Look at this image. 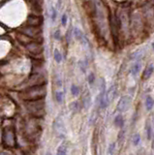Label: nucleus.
<instances>
[{
    "mask_svg": "<svg viewBox=\"0 0 154 155\" xmlns=\"http://www.w3.org/2000/svg\"><path fill=\"white\" fill-rule=\"evenodd\" d=\"M141 69H142L141 62H140V61H137V62L133 65V67L131 68V74L133 75V76H137V75L140 73Z\"/></svg>",
    "mask_w": 154,
    "mask_h": 155,
    "instance_id": "nucleus-10",
    "label": "nucleus"
},
{
    "mask_svg": "<svg viewBox=\"0 0 154 155\" xmlns=\"http://www.w3.org/2000/svg\"><path fill=\"white\" fill-rule=\"evenodd\" d=\"M73 34L75 36V38L77 39L78 41H79L81 44H84V45H87V43H88V41H87V39L85 38V36L84 35V33L81 32V29L79 28H74V31H73Z\"/></svg>",
    "mask_w": 154,
    "mask_h": 155,
    "instance_id": "nucleus-5",
    "label": "nucleus"
},
{
    "mask_svg": "<svg viewBox=\"0 0 154 155\" xmlns=\"http://www.w3.org/2000/svg\"><path fill=\"white\" fill-rule=\"evenodd\" d=\"M131 97L130 96H127V95H124L122 96L121 98L119 99L117 103V106H116V109L118 112H126L128 109H129V106L131 104Z\"/></svg>",
    "mask_w": 154,
    "mask_h": 155,
    "instance_id": "nucleus-2",
    "label": "nucleus"
},
{
    "mask_svg": "<svg viewBox=\"0 0 154 155\" xmlns=\"http://www.w3.org/2000/svg\"><path fill=\"white\" fill-rule=\"evenodd\" d=\"M82 105L86 109L90 106V95L88 94V92H85V95L82 98Z\"/></svg>",
    "mask_w": 154,
    "mask_h": 155,
    "instance_id": "nucleus-12",
    "label": "nucleus"
},
{
    "mask_svg": "<svg viewBox=\"0 0 154 155\" xmlns=\"http://www.w3.org/2000/svg\"><path fill=\"white\" fill-rule=\"evenodd\" d=\"M152 48H153V49H154V43H152Z\"/></svg>",
    "mask_w": 154,
    "mask_h": 155,
    "instance_id": "nucleus-27",
    "label": "nucleus"
},
{
    "mask_svg": "<svg viewBox=\"0 0 154 155\" xmlns=\"http://www.w3.org/2000/svg\"><path fill=\"white\" fill-rule=\"evenodd\" d=\"M116 92H117V90H116V86H115V85H112V86L108 90V92H107V98H108L109 103H111V102L115 98Z\"/></svg>",
    "mask_w": 154,
    "mask_h": 155,
    "instance_id": "nucleus-8",
    "label": "nucleus"
},
{
    "mask_svg": "<svg viewBox=\"0 0 154 155\" xmlns=\"http://www.w3.org/2000/svg\"><path fill=\"white\" fill-rule=\"evenodd\" d=\"M146 129H147V137H148V139H150V138H151V129H150V126L147 125Z\"/></svg>",
    "mask_w": 154,
    "mask_h": 155,
    "instance_id": "nucleus-25",
    "label": "nucleus"
},
{
    "mask_svg": "<svg viewBox=\"0 0 154 155\" xmlns=\"http://www.w3.org/2000/svg\"><path fill=\"white\" fill-rule=\"evenodd\" d=\"M45 96H46V86L44 84L32 86L23 93V98L24 100L29 102L40 101Z\"/></svg>",
    "mask_w": 154,
    "mask_h": 155,
    "instance_id": "nucleus-1",
    "label": "nucleus"
},
{
    "mask_svg": "<svg viewBox=\"0 0 154 155\" xmlns=\"http://www.w3.org/2000/svg\"><path fill=\"white\" fill-rule=\"evenodd\" d=\"M56 18H57V12H56L55 8L51 7V21H53V23H54V21H55V19H56Z\"/></svg>",
    "mask_w": 154,
    "mask_h": 155,
    "instance_id": "nucleus-17",
    "label": "nucleus"
},
{
    "mask_svg": "<svg viewBox=\"0 0 154 155\" xmlns=\"http://www.w3.org/2000/svg\"><path fill=\"white\" fill-rule=\"evenodd\" d=\"M53 57H54V60H55L57 63H60V62H61V60H62V55H61V53L59 52L58 49H55V51H54Z\"/></svg>",
    "mask_w": 154,
    "mask_h": 155,
    "instance_id": "nucleus-15",
    "label": "nucleus"
},
{
    "mask_svg": "<svg viewBox=\"0 0 154 155\" xmlns=\"http://www.w3.org/2000/svg\"><path fill=\"white\" fill-rule=\"evenodd\" d=\"M114 149H115V143H112L111 145H110V146H109V154L110 155L114 154Z\"/></svg>",
    "mask_w": 154,
    "mask_h": 155,
    "instance_id": "nucleus-22",
    "label": "nucleus"
},
{
    "mask_svg": "<svg viewBox=\"0 0 154 155\" xmlns=\"http://www.w3.org/2000/svg\"><path fill=\"white\" fill-rule=\"evenodd\" d=\"M154 71V65L152 63H150V64H148L146 66V68L144 69V73H142V79L144 80H148L150 78V76L152 75Z\"/></svg>",
    "mask_w": 154,
    "mask_h": 155,
    "instance_id": "nucleus-7",
    "label": "nucleus"
},
{
    "mask_svg": "<svg viewBox=\"0 0 154 155\" xmlns=\"http://www.w3.org/2000/svg\"><path fill=\"white\" fill-rule=\"evenodd\" d=\"M41 23H42V19L38 16H29V18L27 19V23L33 27H37L40 25Z\"/></svg>",
    "mask_w": 154,
    "mask_h": 155,
    "instance_id": "nucleus-6",
    "label": "nucleus"
},
{
    "mask_svg": "<svg viewBox=\"0 0 154 155\" xmlns=\"http://www.w3.org/2000/svg\"><path fill=\"white\" fill-rule=\"evenodd\" d=\"M53 129L55 133L57 134L58 137H61L63 138L65 135V128H64V124H63L62 120L60 118H57V119L54 121V124H53Z\"/></svg>",
    "mask_w": 154,
    "mask_h": 155,
    "instance_id": "nucleus-3",
    "label": "nucleus"
},
{
    "mask_svg": "<svg viewBox=\"0 0 154 155\" xmlns=\"http://www.w3.org/2000/svg\"><path fill=\"white\" fill-rule=\"evenodd\" d=\"M132 142H133V145L135 146L139 145L140 142H141V136H140V134H138V133L134 134L133 138H132Z\"/></svg>",
    "mask_w": 154,
    "mask_h": 155,
    "instance_id": "nucleus-14",
    "label": "nucleus"
},
{
    "mask_svg": "<svg viewBox=\"0 0 154 155\" xmlns=\"http://www.w3.org/2000/svg\"><path fill=\"white\" fill-rule=\"evenodd\" d=\"M145 108H146L147 110H151L154 106V100L151 96H147L146 99H145Z\"/></svg>",
    "mask_w": 154,
    "mask_h": 155,
    "instance_id": "nucleus-11",
    "label": "nucleus"
},
{
    "mask_svg": "<svg viewBox=\"0 0 154 155\" xmlns=\"http://www.w3.org/2000/svg\"><path fill=\"white\" fill-rule=\"evenodd\" d=\"M55 99H56V101L58 102V103H61V102L63 101V93L60 92V91H57V92H55Z\"/></svg>",
    "mask_w": 154,
    "mask_h": 155,
    "instance_id": "nucleus-20",
    "label": "nucleus"
},
{
    "mask_svg": "<svg viewBox=\"0 0 154 155\" xmlns=\"http://www.w3.org/2000/svg\"><path fill=\"white\" fill-rule=\"evenodd\" d=\"M114 125L116 127H118V128H122V127L124 126V118H123V116L121 115H117L114 117Z\"/></svg>",
    "mask_w": 154,
    "mask_h": 155,
    "instance_id": "nucleus-9",
    "label": "nucleus"
},
{
    "mask_svg": "<svg viewBox=\"0 0 154 155\" xmlns=\"http://www.w3.org/2000/svg\"><path fill=\"white\" fill-rule=\"evenodd\" d=\"M87 81H88L89 84H92L93 82H94V81H95V76H94V74H93V73H90V74L88 75V78H87Z\"/></svg>",
    "mask_w": 154,
    "mask_h": 155,
    "instance_id": "nucleus-21",
    "label": "nucleus"
},
{
    "mask_svg": "<svg viewBox=\"0 0 154 155\" xmlns=\"http://www.w3.org/2000/svg\"><path fill=\"white\" fill-rule=\"evenodd\" d=\"M142 55H144V51H142V49H138V51H135L134 53L132 54V58L135 60H137V61H139V60L142 57Z\"/></svg>",
    "mask_w": 154,
    "mask_h": 155,
    "instance_id": "nucleus-13",
    "label": "nucleus"
},
{
    "mask_svg": "<svg viewBox=\"0 0 154 155\" xmlns=\"http://www.w3.org/2000/svg\"><path fill=\"white\" fill-rule=\"evenodd\" d=\"M67 154V149L64 145H60L57 149V155H66Z\"/></svg>",
    "mask_w": 154,
    "mask_h": 155,
    "instance_id": "nucleus-18",
    "label": "nucleus"
},
{
    "mask_svg": "<svg viewBox=\"0 0 154 155\" xmlns=\"http://www.w3.org/2000/svg\"><path fill=\"white\" fill-rule=\"evenodd\" d=\"M71 93H72L73 96H78L79 93V88L76 84H72V86H71Z\"/></svg>",
    "mask_w": 154,
    "mask_h": 155,
    "instance_id": "nucleus-16",
    "label": "nucleus"
},
{
    "mask_svg": "<svg viewBox=\"0 0 154 155\" xmlns=\"http://www.w3.org/2000/svg\"><path fill=\"white\" fill-rule=\"evenodd\" d=\"M60 37H61V34H60V31H59V30H56L55 33H54V38H55L56 40H59Z\"/></svg>",
    "mask_w": 154,
    "mask_h": 155,
    "instance_id": "nucleus-24",
    "label": "nucleus"
},
{
    "mask_svg": "<svg viewBox=\"0 0 154 155\" xmlns=\"http://www.w3.org/2000/svg\"><path fill=\"white\" fill-rule=\"evenodd\" d=\"M47 155H53V154H51V153H49H49H47Z\"/></svg>",
    "mask_w": 154,
    "mask_h": 155,
    "instance_id": "nucleus-26",
    "label": "nucleus"
},
{
    "mask_svg": "<svg viewBox=\"0 0 154 155\" xmlns=\"http://www.w3.org/2000/svg\"><path fill=\"white\" fill-rule=\"evenodd\" d=\"M26 48L33 54H40V53H42V51H43L42 45H40V44H38L36 42L27 44Z\"/></svg>",
    "mask_w": 154,
    "mask_h": 155,
    "instance_id": "nucleus-4",
    "label": "nucleus"
},
{
    "mask_svg": "<svg viewBox=\"0 0 154 155\" xmlns=\"http://www.w3.org/2000/svg\"><path fill=\"white\" fill-rule=\"evenodd\" d=\"M79 108H81V106H79V102H74V103L71 104V109H72L73 112H78V110H79Z\"/></svg>",
    "mask_w": 154,
    "mask_h": 155,
    "instance_id": "nucleus-19",
    "label": "nucleus"
},
{
    "mask_svg": "<svg viewBox=\"0 0 154 155\" xmlns=\"http://www.w3.org/2000/svg\"><path fill=\"white\" fill-rule=\"evenodd\" d=\"M67 21H68V16H67L66 14H64V15L62 16V18H61V23H62L63 26H65L66 24H67Z\"/></svg>",
    "mask_w": 154,
    "mask_h": 155,
    "instance_id": "nucleus-23",
    "label": "nucleus"
}]
</instances>
